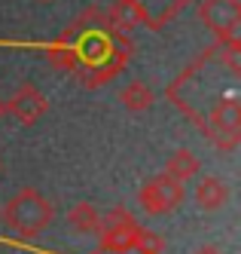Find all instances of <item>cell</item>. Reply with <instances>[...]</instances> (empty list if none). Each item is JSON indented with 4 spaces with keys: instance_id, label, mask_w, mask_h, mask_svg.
<instances>
[{
    "instance_id": "9a60e30c",
    "label": "cell",
    "mask_w": 241,
    "mask_h": 254,
    "mask_svg": "<svg viewBox=\"0 0 241 254\" xmlns=\"http://www.w3.org/2000/svg\"><path fill=\"white\" fill-rule=\"evenodd\" d=\"M0 175H3V159H0Z\"/></svg>"
},
{
    "instance_id": "4fadbf2b",
    "label": "cell",
    "mask_w": 241,
    "mask_h": 254,
    "mask_svg": "<svg viewBox=\"0 0 241 254\" xmlns=\"http://www.w3.org/2000/svg\"><path fill=\"white\" fill-rule=\"evenodd\" d=\"M195 254H220V251H217V248H211V245H205V248H198Z\"/></svg>"
},
{
    "instance_id": "52a82bcc",
    "label": "cell",
    "mask_w": 241,
    "mask_h": 254,
    "mask_svg": "<svg viewBox=\"0 0 241 254\" xmlns=\"http://www.w3.org/2000/svg\"><path fill=\"white\" fill-rule=\"evenodd\" d=\"M193 196H195V205L201 211H217V208H223L229 202V187L217 175H201Z\"/></svg>"
},
{
    "instance_id": "277c9868",
    "label": "cell",
    "mask_w": 241,
    "mask_h": 254,
    "mask_svg": "<svg viewBox=\"0 0 241 254\" xmlns=\"http://www.w3.org/2000/svg\"><path fill=\"white\" fill-rule=\"evenodd\" d=\"M198 19L220 43H229L238 37L241 28V0H201Z\"/></svg>"
},
{
    "instance_id": "5bb4252c",
    "label": "cell",
    "mask_w": 241,
    "mask_h": 254,
    "mask_svg": "<svg viewBox=\"0 0 241 254\" xmlns=\"http://www.w3.org/2000/svg\"><path fill=\"white\" fill-rule=\"evenodd\" d=\"M3 117H6V101L0 98V120H3Z\"/></svg>"
},
{
    "instance_id": "30bf717a",
    "label": "cell",
    "mask_w": 241,
    "mask_h": 254,
    "mask_svg": "<svg viewBox=\"0 0 241 254\" xmlns=\"http://www.w3.org/2000/svg\"><path fill=\"white\" fill-rule=\"evenodd\" d=\"M122 107L125 111H132V114H141V111H150V107L156 104V92L150 86H146L144 80H132L125 89H122V95H119Z\"/></svg>"
},
{
    "instance_id": "8fae6325",
    "label": "cell",
    "mask_w": 241,
    "mask_h": 254,
    "mask_svg": "<svg viewBox=\"0 0 241 254\" xmlns=\"http://www.w3.org/2000/svg\"><path fill=\"white\" fill-rule=\"evenodd\" d=\"M141 19H144L141 9L135 3H128V0H119V3H113V6H110V12H107V22L113 25V28H119V31L135 28Z\"/></svg>"
},
{
    "instance_id": "7a4b0ae2",
    "label": "cell",
    "mask_w": 241,
    "mask_h": 254,
    "mask_svg": "<svg viewBox=\"0 0 241 254\" xmlns=\"http://www.w3.org/2000/svg\"><path fill=\"white\" fill-rule=\"evenodd\" d=\"M187 199V190H183L180 181L168 178V175H159V178H150L146 184L138 190V202L146 214L153 217H162V214H171L183 205Z\"/></svg>"
},
{
    "instance_id": "7c38bea8",
    "label": "cell",
    "mask_w": 241,
    "mask_h": 254,
    "mask_svg": "<svg viewBox=\"0 0 241 254\" xmlns=\"http://www.w3.org/2000/svg\"><path fill=\"white\" fill-rule=\"evenodd\" d=\"M132 251H135V254H162V251H165V242H162L159 233L141 227L138 236H135V242H132Z\"/></svg>"
},
{
    "instance_id": "2e32d148",
    "label": "cell",
    "mask_w": 241,
    "mask_h": 254,
    "mask_svg": "<svg viewBox=\"0 0 241 254\" xmlns=\"http://www.w3.org/2000/svg\"><path fill=\"white\" fill-rule=\"evenodd\" d=\"M40 3H52V0H40Z\"/></svg>"
},
{
    "instance_id": "9c48e42d",
    "label": "cell",
    "mask_w": 241,
    "mask_h": 254,
    "mask_svg": "<svg viewBox=\"0 0 241 254\" xmlns=\"http://www.w3.org/2000/svg\"><path fill=\"white\" fill-rule=\"evenodd\" d=\"M101 221H104V217L95 211L92 202H77L67 211V224L77 233H83V236H98L101 233Z\"/></svg>"
},
{
    "instance_id": "5b68a950",
    "label": "cell",
    "mask_w": 241,
    "mask_h": 254,
    "mask_svg": "<svg viewBox=\"0 0 241 254\" xmlns=\"http://www.w3.org/2000/svg\"><path fill=\"white\" fill-rule=\"evenodd\" d=\"M241 138V104L238 98H223L211 107V141L220 150H232Z\"/></svg>"
},
{
    "instance_id": "6da1fadb",
    "label": "cell",
    "mask_w": 241,
    "mask_h": 254,
    "mask_svg": "<svg viewBox=\"0 0 241 254\" xmlns=\"http://www.w3.org/2000/svg\"><path fill=\"white\" fill-rule=\"evenodd\" d=\"M0 221H3L9 227V233L18 236V239H37V236L55 221V205L40 190L25 187L12 199H6V205L0 208Z\"/></svg>"
},
{
    "instance_id": "8992f818",
    "label": "cell",
    "mask_w": 241,
    "mask_h": 254,
    "mask_svg": "<svg viewBox=\"0 0 241 254\" xmlns=\"http://www.w3.org/2000/svg\"><path fill=\"white\" fill-rule=\"evenodd\" d=\"M46 111H49V98L34 83H22L12 92V98L6 101V114H12L22 126H34Z\"/></svg>"
},
{
    "instance_id": "ba28073f",
    "label": "cell",
    "mask_w": 241,
    "mask_h": 254,
    "mask_svg": "<svg viewBox=\"0 0 241 254\" xmlns=\"http://www.w3.org/2000/svg\"><path fill=\"white\" fill-rule=\"evenodd\" d=\"M198 172H201V162H198V156H195L193 150H187V147L174 150L168 159H165V175L174 178V181H180V184L193 181Z\"/></svg>"
},
{
    "instance_id": "3957f363",
    "label": "cell",
    "mask_w": 241,
    "mask_h": 254,
    "mask_svg": "<svg viewBox=\"0 0 241 254\" xmlns=\"http://www.w3.org/2000/svg\"><path fill=\"white\" fill-rule=\"evenodd\" d=\"M101 217H104V221H101V233H98L101 251L104 254H128V251H132V242H135L138 230H141V224L132 217V211L122 208V205H116V208H110Z\"/></svg>"
}]
</instances>
